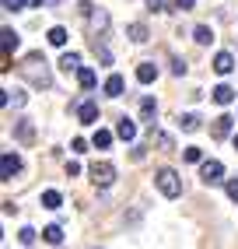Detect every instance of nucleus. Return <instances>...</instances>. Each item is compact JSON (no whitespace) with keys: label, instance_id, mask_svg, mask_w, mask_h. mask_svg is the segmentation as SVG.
Here are the masks:
<instances>
[{"label":"nucleus","instance_id":"obj_1","mask_svg":"<svg viewBox=\"0 0 238 249\" xmlns=\"http://www.w3.org/2000/svg\"><path fill=\"white\" fill-rule=\"evenodd\" d=\"M21 74L32 81L35 88H53V77H49V71H46V60H42V53H28L25 56V67H21Z\"/></svg>","mask_w":238,"mask_h":249},{"label":"nucleus","instance_id":"obj_2","mask_svg":"<svg viewBox=\"0 0 238 249\" xmlns=\"http://www.w3.org/2000/svg\"><path fill=\"white\" fill-rule=\"evenodd\" d=\"M154 186L168 196V200H175V196H182V179L175 169H158L154 172Z\"/></svg>","mask_w":238,"mask_h":249},{"label":"nucleus","instance_id":"obj_3","mask_svg":"<svg viewBox=\"0 0 238 249\" xmlns=\"http://www.w3.org/2000/svg\"><path fill=\"white\" fill-rule=\"evenodd\" d=\"M200 179L207 182V186H217V182L224 179V165L214 161V158H210V161H203V165H200Z\"/></svg>","mask_w":238,"mask_h":249},{"label":"nucleus","instance_id":"obj_4","mask_svg":"<svg viewBox=\"0 0 238 249\" xmlns=\"http://www.w3.org/2000/svg\"><path fill=\"white\" fill-rule=\"evenodd\" d=\"M21 172V158L18 155H14V151H4V155H0V179H14V176H18Z\"/></svg>","mask_w":238,"mask_h":249},{"label":"nucleus","instance_id":"obj_5","mask_svg":"<svg viewBox=\"0 0 238 249\" xmlns=\"http://www.w3.org/2000/svg\"><path fill=\"white\" fill-rule=\"evenodd\" d=\"M74 112H77V123H98V102H91V98H84V102H77L74 106Z\"/></svg>","mask_w":238,"mask_h":249},{"label":"nucleus","instance_id":"obj_6","mask_svg":"<svg viewBox=\"0 0 238 249\" xmlns=\"http://www.w3.org/2000/svg\"><path fill=\"white\" fill-rule=\"evenodd\" d=\"M112 179H116V169H112L109 161H102V165L95 161L91 165V182H95V186H109Z\"/></svg>","mask_w":238,"mask_h":249},{"label":"nucleus","instance_id":"obj_7","mask_svg":"<svg viewBox=\"0 0 238 249\" xmlns=\"http://www.w3.org/2000/svg\"><path fill=\"white\" fill-rule=\"evenodd\" d=\"M14 137H18V144H25V147L35 144V126H32V120H18V123H14Z\"/></svg>","mask_w":238,"mask_h":249},{"label":"nucleus","instance_id":"obj_8","mask_svg":"<svg viewBox=\"0 0 238 249\" xmlns=\"http://www.w3.org/2000/svg\"><path fill=\"white\" fill-rule=\"evenodd\" d=\"M88 21H91V36H95V39L109 32V14H105V11H91V14H88Z\"/></svg>","mask_w":238,"mask_h":249},{"label":"nucleus","instance_id":"obj_9","mask_svg":"<svg viewBox=\"0 0 238 249\" xmlns=\"http://www.w3.org/2000/svg\"><path fill=\"white\" fill-rule=\"evenodd\" d=\"M0 49H4V60H11V53L18 49V32H14V28L0 32Z\"/></svg>","mask_w":238,"mask_h":249},{"label":"nucleus","instance_id":"obj_10","mask_svg":"<svg viewBox=\"0 0 238 249\" xmlns=\"http://www.w3.org/2000/svg\"><path fill=\"white\" fill-rule=\"evenodd\" d=\"M231 126H235L231 116H217V120L210 123V137H217V141H221V137H228V134H231Z\"/></svg>","mask_w":238,"mask_h":249},{"label":"nucleus","instance_id":"obj_11","mask_svg":"<svg viewBox=\"0 0 238 249\" xmlns=\"http://www.w3.org/2000/svg\"><path fill=\"white\" fill-rule=\"evenodd\" d=\"M214 71H217V74H231V71H235V56H231V53H217V56H214Z\"/></svg>","mask_w":238,"mask_h":249},{"label":"nucleus","instance_id":"obj_12","mask_svg":"<svg viewBox=\"0 0 238 249\" xmlns=\"http://www.w3.org/2000/svg\"><path fill=\"white\" fill-rule=\"evenodd\" d=\"M214 102H217V106H231V102H235V88H231V85H217V88H214Z\"/></svg>","mask_w":238,"mask_h":249},{"label":"nucleus","instance_id":"obj_13","mask_svg":"<svg viewBox=\"0 0 238 249\" xmlns=\"http://www.w3.org/2000/svg\"><path fill=\"white\" fill-rule=\"evenodd\" d=\"M116 134L123 137V141H133V137H137V123H133V120H126V116H123V120L116 123Z\"/></svg>","mask_w":238,"mask_h":249},{"label":"nucleus","instance_id":"obj_14","mask_svg":"<svg viewBox=\"0 0 238 249\" xmlns=\"http://www.w3.org/2000/svg\"><path fill=\"white\" fill-rule=\"evenodd\" d=\"M123 85H126V81L119 77V74H109V81H105V95H109V98H119V95H123Z\"/></svg>","mask_w":238,"mask_h":249},{"label":"nucleus","instance_id":"obj_15","mask_svg":"<svg viewBox=\"0 0 238 249\" xmlns=\"http://www.w3.org/2000/svg\"><path fill=\"white\" fill-rule=\"evenodd\" d=\"M60 71H67V74H70V71H81V53H63V56H60Z\"/></svg>","mask_w":238,"mask_h":249},{"label":"nucleus","instance_id":"obj_16","mask_svg":"<svg viewBox=\"0 0 238 249\" xmlns=\"http://www.w3.org/2000/svg\"><path fill=\"white\" fill-rule=\"evenodd\" d=\"M154 77H158V67H154V63H140V67H137V81H140V85H151Z\"/></svg>","mask_w":238,"mask_h":249},{"label":"nucleus","instance_id":"obj_17","mask_svg":"<svg viewBox=\"0 0 238 249\" xmlns=\"http://www.w3.org/2000/svg\"><path fill=\"white\" fill-rule=\"evenodd\" d=\"M42 239H46L49 246H60V242H63V228H60V225H46V228H42Z\"/></svg>","mask_w":238,"mask_h":249},{"label":"nucleus","instance_id":"obj_18","mask_svg":"<svg viewBox=\"0 0 238 249\" xmlns=\"http://www.w3.org/2000/svg\"><path fill=\"white\" fill-rule=\"evenodd\" d=\"M77 81H81V88H84V91H91L98 77H95V71H91V67H81V71H77Z\"/></svg>","mask_w":238,"mask_h":249},{"label":"nucleus","instance_id":"obj_19","mask_svg":"<svg viewBox=\"0 0 238 249\" xmlns=\"http://www.w3.org/2000/svg\"><path fill=\"white\" fill-rule=\"evenodd\" d=\"M91 144L98 147V151H105V147L112 144V134H109V130H95V137H91Z\"/></svg>","mask_w":238,"mask_h":249},{"label":"nucleus","instance_id":"obj_20","mask_svg":"<svg viewBox=\"0 0 238 249\" xmlns=\"http://www.w3.org/2000/svg\"><path fill=\"white\" fill-rule=\"evenodd\" d=\"M193 39H196L200 46H210V42H214V28H207V25H200V28L193 32Z\"/></svg>","mask_w":238,"mask_h":249},{"label":"nucleus","instance_id":"obj_21","mask_svg":"<svg viewBox=\"0 0 238 249\" xmlns=\"http://www.w3.org/2000/svg\"><path fill=\"white\" fill-rule=\"evenodd\" d=\"M179 126L193 134V130H200V116H193V112H182V116H179Z\"/></svg>","mask_w":238,"mask_h":249},{"label":"nucleus","instance_id":"obj_22","mask_svg":"<svg viewBox=\"0 0 238 249\" xmlns=\"http://www.w3.org/2000/svg\"><path fill=\"white\" fill-rule=\"evenodd\" d=\"M60 204H63V196H60L56 190H46V193H42V207H49V211H56Z\"/></svg>","mask_w":238,"mask_h":249},{"label":"nucleus","instance_id":"obj_23","mask_svg":"<svg viewBox=\"0 0 238 249\" xmlns=\"http://www.w3.org/2000/svg\"><path fill=\"white\" fill-rule=\"evenodd\" d=\"M154 112H158V102H154V98H144V102H140V116L154 123Z\"/></svg>","mask_w":238,"mask_h":249},{"label":"nucleus","instance_id":"obj_24","mask_svg":"<svg viewBox=\"0 0 238 249\" xmlns=\"http://www.w3.org/2000/svg\"><path fill=\"white\" fill-rule=\"evenodd\" d=\"M126 32H130V39H133V42H147V28H144L140 21H133Z\"/></svg>","mask_w":238,"mask_h":249},{"label":"nucleus","instance_id":"obj_25","mask_svg":"<svg viewBox=\"0 0 238 249\" xmlns=\"http://www.w3.org/2000/svg\"><path fill=\"white\" fill-rule=\"evenodd\" d=\"M49 42H53V46H67V28H63V25L49 28Z\"/></svg>","mask_w":238,"mask_h":249},{"label":"nucleus","instance_id":"obj_26","mask_svg":"<svg viewBox=\"0 0 238 249\" xmlns=\"http://www.w3.org/2000/svg\"><path fill=\"white\" fill-rule=\"evenodd\" d=\"M151 141H154L158 147H165V151H168V147H172V137H168V134H161V130H158V134H154V130H151Z\"/></svg>","mask_w":238,"mask_h":249},{"label":"nucleus","instance_id":"obj_27","mask_svg":"<svg viewBox=\"0 0 238 249\" xmlns=\"http://www.w3.org/2000/svg\"><path fill=\"white\" fill-rule=\"evenodd\" d=\"M182 158L189 161V165H196V161H203V155H200V147H186L182 151Z\"/></svg>","mask_w":238,"mask_h":249},{"label":"nucleus","instance_id":"obj_28","mask_svg":"<svg viewBox=\"0 0 238 249\" xmlns=\"http://www.w3.org/2000/svg\"><path fill=\"white\" fill-rule=\"evenodd\" d=\"M4 11H25V0H4Z\"/></svg>","mask_w":238,"mask_h":249},{"label":"nucleus","instance_id":"obj_29","mask_svg":"<svg viewBox=\"0 0 238 249\" xmlns=\"http://www.w3.org/2000/svg\"><path fill=\"white\" fill-rule=\"evenodd\" d=\"M224 190H228V196H231V200L238 204V179H228V186H224Z\"/></svg>","mask_w":238,"mask_h":249},{"label":"nucleus","instance_id":"obj_30","mask_svg":"<svg viewBox=\"0 0 238 249\" xmlns=\"http://www.w3.org/2000/svg\"><path fill=\"white\" fill-rule=\"evenodd\" d=\"M21 242H25V246L35 242V228H21Z\"/></svg>","mask_w":238,"mask_h":249},{"label":"nucleus","instance_id":"obj_31","mask_svg":"<svg viewBox=\"0 0 238 249\" xmlns=\"http://www.w3.org/2000/svg\"><path fill=\"white\" fill-rule=\"evenodd\" d=\"M70 147L81 155V151H88V141H84V137H74V144H70Z\"/></svg>","mask_w":238,"mask_h":249},{"label":"nucleus","instance_id":"obj_32","mask_svg":"<svg viewBox=\"0 0 238 249\" xmlns=\"http://www.w3.org/2000/svg\"><path fill=\"white\" fill-rule=\"evenodd\" d=\"M193 4H196V0H175V7H179V11H193Z\"/></svg>","mask_w":238,"mask_h":249},{"label":"nucleus","instance_id":"obj_33","mask_svg":"<svg viewBox=\"0 0 238 249\" xmlns=\"http://www.w3.org/2000/svg\"><path fill=\"white\" fill-rule=\"evenodd\" d=\"M147 11H154V14H158V11H165V4H161V0H147Z\"/></svg>","mask_w":238,"mask_h":249},{"label":"nucleus","instance_id":"obj_34","mask_svg":"<svg viewBox=\"0 0 238 249\" xmlns=\"http://www.w3.org/2000/svg\"><path fill=\"white\" fill-rule=\"evenodd\" d=\"M172 74H186V63L182 60H172Z\"/></svg>","mask_w":238,"mask_h":249},{"label":"nucleus","instance_id":"obj_35","mask_svg":"<svg viewBox=\"0 0 238 249\" xmlns=\"http://www.w3.org/2000/svg\"><path fill=\"white\" fill-rule=\"evenodd\" d=\"M28 4H32V7H46V0H28Z\"/></svg>","mask_w":238,"mask_h":249},{"label":"nucleus","instance_id":"obj_36","mask_svg":"<svg viewBox=\"0 0 238 249\" xmlns=\"http://www.w3.org/2000/svg\"><path fill=\"white\" fill-rule=\"evenodd\" d=\"M231 144H235V151H238V134H235V137H231Z\"/></svg>","mask_w":238,"mask_h":249}]
</instances>
